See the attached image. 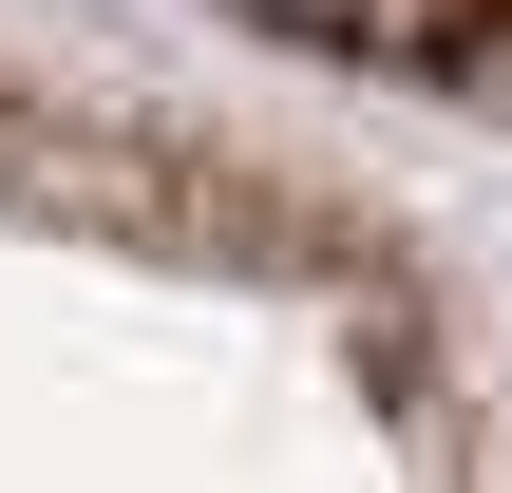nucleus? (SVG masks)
<instances>
[{
  "instance_id": "nucleus-1",
  "label": "nucleus",
  "mask_w": 512,
  "mask_h": 493,
  "mask_svg": "<svg viewBox=\"0 0 512 493\" xmlns=\"http://www.w3.org/2000/svg\"><path fill=\"white\" fill-rule=\"evenodd\" d=\"M247 19L380 57V76H437V95H512V0H247Z\"/></svg>"
}]
</instances>
